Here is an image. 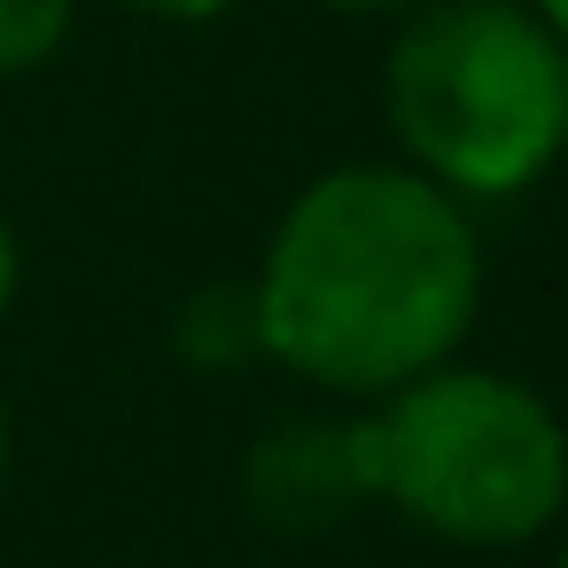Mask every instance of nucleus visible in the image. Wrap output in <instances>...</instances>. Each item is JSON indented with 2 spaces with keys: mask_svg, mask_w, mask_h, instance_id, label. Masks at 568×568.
<instances>
[{
  "mask_svg": "<svg viewBox=\"0 0 568 568\" xmlns=\"http://www.w3.org/2000/svg\"><path fill=\"white\" fill-rule=\"evenodd\" d=\"M475 234L413 172L320 180L265 257L257 343L327 389H405L475 320Z\"/></svg>",
  "mask_w": 568,
  "mask_h": 568,
  "instance_id": "nucleus-1",
  "label": "nucleus"
},
{
  "mask_svg": "<svg viewBox=\"0 0 568 568\" xmlns=\"http://www.w3.org/2000/svg\"><path fill=\"white\" fill-rule=\"evenodd\" d=\"M382 102L428 172L475 195H506L568 141V55L506 0H452L405 24Z\"/></svg>",
  "mask_w": 568,
  "mask_h": 568,
  "instance_id": "nucleus-2",
  "label": "nucleus"
},
{
  "mask_svg": "<svg viewBox=\"0 0 568 568\" xmlns=\"http://www.w3.org/2000/svg\"><path fill=\"white\" fill-rule=\"evenodd\" d=\"M366 436V475L436 537L521 545L568 498L560 420L498 374H413Z\"/></svg>",
  "mask_w": 568,
  "mask_h": 568,
  "instance_id": "nucleus-3",
  "label": "nucleus"
},
{
  "mask_svg": "<svg viewBox=\"0 0 568 568\" xmlns=\"http://www.w3.org/2000/svg\"><path fill=\"white\" fill-rule=\"evenodd\" d=\"M71 32V0H0V71L55 55Z\"/></svg>",
  "mask_w": 568,
  "mask_h": 568,
  "instance_id": "nucleus-4",
  "label": "nucleus"
},
{
  "mask_svg": "<svg viewBox=\"0 0 568 568\" xmlns=\"http://www.w3.org/2000/svg\"><path fill=\"white\" fill-rule=\"evenodd\" d=\"M133 9H149V17H219L226 0H133Z\"/></svg>",
  "mask_w": 568,
  "mask_h": 568,
  "instance_id": "nucleus-5",
  "label": "nucleus"
},
{
  "mask_svg": "<svg viewBox=\"0 0 568 568\" xmlns=\"http://www.w3.org/2000/svg\"><path fill=\"white\" fill-rule=\"evenodd\" d=\"M9 296H17V234L0 226V312H9Z\"/></svg>",
  "mask_w": 568,
  "mask_h": 568,
  "instance_id": "nucleus-6",
  "label": "nucleus"
},
{
  "mask_svg": "<svg viewBox=\"0 0 568 568\" xmlns=\"http://www.w3.org/2000/svg\"><path fill=\"white\" fill-rule=\"evenodd\" d=\"M537 9H545V17H552V32L568 40V0H537Z\"/></svg>",
  "mask_w": 568,
  "mask_h": 568,
  "instance_id": "nucleus-7",
  "label": "nucleus"
},
{
  "mask_svg": "<svg viewBox=\"0 0 568 568\" xmlns=\"http://www.w3.org/2000/svg\"><path fill=\"white\" fill-rule=\"evenodd\" d=\"M343 9H397V0H343Z\"/></svg>",
  "mask_w": 568,
  "mask_h": 568,
  "instance_id": "nucleus-8",
  "label": "nucleus"
},
{
  "mask_svg": "<svg viewBox=\"0 0 568 568\" xmlns=\"http://www.w3.org/2000/svg\"><path fill=\"white\" fill-rule=\"evenodd\" d=\"M0 444H9V420H0Z\"/></svg>",
  "mask_w": 568,
  "mask_h": 568,
  "instance_id": "nucleus-9",
  "label": "nucleus"
},
{
  "mask_svg": "<svg viewBox=\"0 0 568 568\" xmlns=\"http://www.w3.org/2000/svg\"><path fill=\"white\" fill-rule=\"evenodd\" d=\"M560 568H568V560H560Z\"/></svg>",
  "mask_w": 568,
  "mask_h": 568,
  "instance_id": "nucleus-10",
  "label": "nucleus"
}]
</instances>
